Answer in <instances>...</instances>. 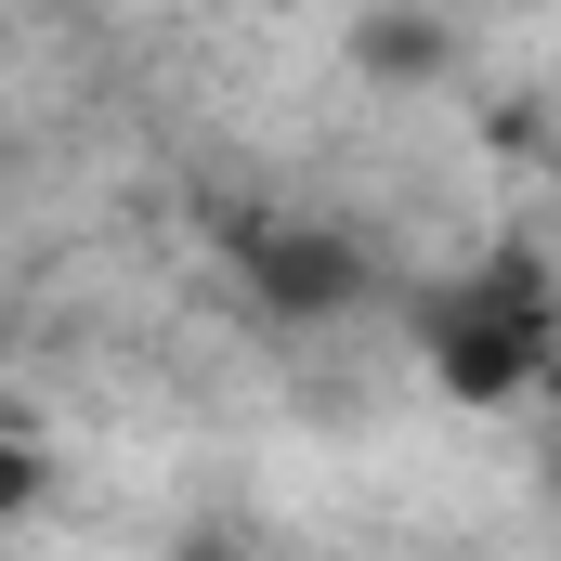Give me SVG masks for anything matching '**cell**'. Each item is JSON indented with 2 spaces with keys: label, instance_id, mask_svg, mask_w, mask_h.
Wrapping results in <instances>:
<instances>
[{
  "label": "cell",
  "instance_id": "1",
  "mask_svg": "<svg viewBox=\"0 0 561 561\" xmlns=\"http://www.w3.org/2000/svg\"><path fill=\"white\" fill-rule=\"evenodd\" d=\"M419 366L457 392V405H523L536 379L561 366V287L536 249H483L457 262L444 287H419Z\"/></svg>",
  "mask_w": 561,
  "mask_h": 561
},
{
  "label": "cell",
  "instance_id": "2",
  "mask_svg": "<svg viewBox=\"0 0 561 561\" xmlns=\"http://www.w3.org/2000/svg\"><path fill=\"white\" fill-rule=\"evenodd\" d=\"M236 262L275 300V327H327L340 300H366V249H353V236H313V222H249Z\"/></svg>",
  "mask_w": 561,
  "mask_h": 561
}]
</instances>
